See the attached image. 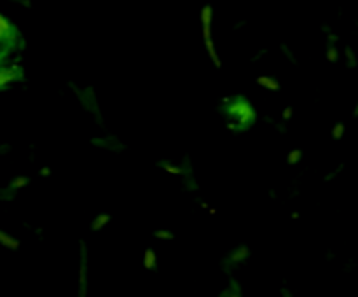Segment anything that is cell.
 <instances>
[{
  "label": "cell",
  "mask_w": 358,
  "mask_h": 297,
  "mask_svg": "<svg viewBox=\"0 0 358 297\" xmlns=\"http://www.w3.org/2000/svg\"><path fill=\"white\" fill-rule=\"evenodd\" d=\"M164 168H166V170L170 171V173H182L180 168H173V166H170V164H164Z\"/></svg>",
  "instance_id": "12"
},
{
  "label": "cell",
  "mask_w": 358,
  "mask_h": 297,
  "mask_svg": "<svg viewBox=\"0 0 358 297\" xmlns=\"http://www.w3.org/2000/svg\"><path fill=\"white\" fill-rule=\"evenodd\" d=\"M154 236L161 238V240H163V238H173V234L168 233V231H157V233H154Z\"/></svg>",
  "instance_id": "10"
},
{
  "label": "cell",
  "mask_w": 358,
  "mask_h": 297,
  "mask_svg": "<svg viewBox=\"0 0 358 297\" xmlns=\"http://www.w3.org/2000/svg\"><path fill=\"white\" fill-rule=\"evenodd\" d=\"M301 157H303V152H301L299 149H294L292 152L289 154V163L290 164H297V163H299Z\"/></svg>",
  "instance_id": "8"
},
{
  "label": "cell",
  "mask_w": 358,
  "mask_h": 297,
  "mask_svg": "<svg viewBox=\"0 0 358 297\" xmlns=\"http://www.w3.org/2000/svg\"><path fill=\"white\" fill-rule=\"evenodd\" d=\"M346 58H348V61H350V66H357V56L353 55V51L352 49H346Z\"/></svg>",
  "instance_id": "9"
},
{
  "label": "cell",
  "mask_w": 358,
  "mask_h": 297,
  "mask_svg": "<svg viewBox=\"0 0 358 297\" xmlns=\"http://www.w3.org/2000/svg\"><path fill=\"white\" fill-rule=\"evenodd\" d=\"M108 222H110V215L103 213V215H100L96 220H94L93 226H91V227H93V229H101V227H103L105 224H108Z\"/></svg>",
  "instance_id": "6"
},
{
  "label": "cell",
  "mask_w": 358,
  "mask_h": 297,
  "mask_svg": "<svg viewBox=\"0 0 358 297\" xmlns=\"http://www.w3.org/2000/svg\"><path fill=\"white\" fill-rule=\"evenodd\" d=\"M28 182H30L28 180V177H16L9 185L14 189V191H20V189H23L24 185H28Z\"/></svg>",
  "instance_id": "5"
},
{
  "label": "cell",
  "mask_w": 358,
  "mask_h": 297,
  "mask_svg": "<svg viewBox=\"0 0 358 297\" xmlns=\"http://www.w3.org/2000/svg\"><path fill=\"white\" fill-rule=\"evenodd\" d=\"M343 135H345V124L343 122H339V124L334 126V129H332V136H334L336 140L343 138Z\"/></svg>",
  "instance_id": "7"
},
{
  "label": "cell",
  "mask_w": 358,
  "mask_h": 297,
  "mask_svg": "<svg viewBox=\"0 0 358 297\" xmlns=\"http://www.w3.org/2000/svg\"><path fill=\"white\" fill-rule=\"evenodd\" d=\"M41 173H42V175H49V170H48V168H42Z\"/></svg>",
  "instance_id": "14"
},
{
  "label": "cell",
  "mask_w": 358,
  "mask_h": 297,
  "mask_svg": "<svg viewBox=\"0 0 358 297\" xmlns=\"http://www.w3.org/2000/svg\"><path fill=\"white\" fill-rule=\"evenodd\" d=\"M0 245H2V247H6V248H9V250H16V248L20 247V241H17L16 238L9 236L6 231L0 229Z\"/></svg>",
  "instance_id": "2"
},
{
  "label": "cell",
  "mask_w": 358,
  "mask_h": 297,
  "mask_svg": "<svg viewBox=\"0 0 358 297\" xmlns=\"http://www.w3.org/2000/svg\"><path fill=\"white\" fill-rule=\"evenodd\" d=\"M290 115H292V108H287V110L285 112H283V119H289L290 117Z\"/></svg>",
  "instance_id": "13"
},
{
  "label": "cell",
  "mask_w": 358,
  "mask_h": 297,
  "mask_svg": "<svg viewBox=\"0 0 358 297\" xmlns=\"http://www.w3.org/2000/svg\"><path fill=\"white\" fill-rule=\"evenodd\" d=\"M143 266L145 269H154L156 268V254L152 250H145V257H143Z\"/></svg>",
  "instance_id": "4"
},
{
  "label": "cell",
  "mask_w": 358,
  "mask_h": 297,
  "mask_svg": "<svg viewBox=\"0 0 358 297\" xmlns=\"http://www.w3.org/2000/svg\"><path fill=\"white\" fill-rule=\"evenodd\" d=\"M17 77H20V73L16 72V66H13V68H0V89L9 82H13V80H16Z\"/></svg>",
  "instance_id": "1"
},
{
  "label": "cell",
  "mask_w": 358,
  "mask_h": 297,
  "mask_svg": "<svg viewBox=\"0 0 358 297\" xmlns=\"http://www.w3.org/2000/svg\"><path fill=\"white\" fill-rule=\"evenodd\" d=\"M355 115H358V101H357V107H355Z\"/></svg>",
  "instance_id": "15"
},
{
  "label": "cell",
  "mask_w": 358,
  "mask_h": 297,
  "mask_svg": "<svg viewBox=\"0 0 358 297\" xmlns=\"http://www.w3.org/2000/svg\"><path fill=\"white\" fill-rule=\"evenodd\" d=\"M329 59H331V61H336V59H338V52H336V49H329Z\"/></svg>",
  "instance_id": "11"
},
{
  "label": "cell",
  "mask_w": 358,
  "mask_h": 297,
  "mask_svg": "<svg viewBox=\"0 0 358 297\" xmlns=\"http://www.w3.org/2000/svg\"><path fill=\"white\" fill-rule=\"evenodd\" d=\"M257 84H259V86L266 87V89H271V91L280 89L278 80L273 79V77H259V79H257Z\"/></svg>",
  "instance_id": "3"
}]
</instances>
